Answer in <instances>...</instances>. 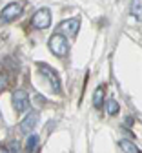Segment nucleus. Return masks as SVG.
Listing matches in <instances>:
<instances>
[{
  "label": "nucleus",
  "instance_id": "20e7f679",
  "mask_svg": "<svg viewBox=\"0 0 142 153\" xmlns=\"http://www.w3.org/2000/svg\"><path fill=\"white\" fill-rule=\"evenodd\" d=\"M40 73H42L46 79H48V82H49V86H51V89H53L55 93H60V91H62V86H60V79H58V75H57L49 66L40 64Z\"/></svg>",
  "mask_w": 142,
  "mask_h": 153
},
{
  "label": "nucleus",
  "instance_id": "9b49d317",
  "mask_svg": "<svg viewBox=\"0 0 142 153\" xmlns=\"http://www.w3.org/2000/svg\"><path fill=\"white\" fill-rule=\"evenodd\" d=\"M120 149L131 151V153H137V151H138V148H137L133 142H129V140H120Z\"/></svg>",
  "mask_w": 142,
  "mask_h": 153
},
{
  "label": "nucleus",
  "instance_id": "1a4fd4ad",
  "mask_svg": "<svg viewBox=\"0 0 142 153\" xmlns=\"http://www.w3.org/2000/svg\"><path fill=\"white\" fill-rule=\"evenodd\" d=\"M131 15L142 20V0H131Z\"/></svg>",
  "mask_w": 142,
  "mask_h": 153
},
{
  "label": "nucleus",
  "instance_id": "9d476101",
  "mask_svg": "<svg viewBox=\"0 0 142 153\" xmlns=\"http://www.w3.org/2000/svg\"><path fill=\"white\" fill-rule=\"evenodd\" d=\"M38 149V137L36 135H29L28 142H26V151H36Z\"/></svg>",
  "mask_w": 142,
  "mask_h": 153
},
{
  "label": "nucleus",
  "instance_id": "0eeeda50",
  "mask_svg": "<svg viewBox=\"0 0 142 153\" xmlns=\"http://www.w3.org/2000/svg\"><path fill=\"white\" fill-rule=\"evenodd\" d=\"M38 119H40L38 113H36V111H31L28 117H26L22 122H20V131L26 133V135H28V133H31V131L35 129V126L38 124Z\"/></svg>",
  "mask_w": 142,
  "mask_h": 153
},
{
  "label": "nucleus",
  "instance_id": "39448f33",
  "mask_svg": "<svg viewBox=\"0 0 142 153\" xmlns=\"http://www.w3.org/2000/svg\"><path fill=\"white\" fill-rule=\"evenodd\" d=\"M11 100H13V108L16 111H28L29 109V97H28V93L22 91V89L15 91L13 97H11Z\"/></svg>",
  "mask_w": 142,
  "mask_h": 153
},
{
  "label": "nucleus",
  "instance_id": "6e6552de",
  "mask_svg": "<svg viewBox=\"0 0 142 153\" xmlns=\"http://www.w3.org/2000/svg\"><path fill=\"white\" fill-rule=\"evenodd\" d=\"M102 104H104V88L100 86V88H97L95 93H93V106L98 109V108H102Z\"/></svg>",
  "mask_w": 142,
  "mask_h": 153
},
{
  "label": "nucleus",
  "instance_id": "f8f14e48",
  "mask_svg": "<svg viewBox=\"0 0 142 153\" xmlns=\"http://www.w3.org/2000/svg\"><path fill=\"white\" fill-rule=\"evenodd\" d=\"M106 111H108V115H115V113L118 111V104H117L113 99H109V100L106 102Z\"/></svg>",
  "mask_w": 142,
  "mask_h": 153
},
{
  "label": "nucleus",
  "instance_id": "7ed1b4c3",
  "mask_svg": "<svg viewBox=\"0 0 142 153\" xmlns=\"http://www.w3.org/2000/svg\"><path fill=\"white\" fill-rule=\"evenodd\" d=\"M31 24L36 27V29H44V27H49L51 24V11L49 9H38L33 18H31Z\"/></svg>",
  "mask_w": 142,
  "mask_h": 153
},
{
  "label": "nucleus",
  "instance_id": "423d86ee",
  "mask_svg": "<svg viewBox=\"0 0 142 153\" xmlns=\"http://www.w3.org/2000/svg\"><path fill=\"white\" fill-rule=\"evenodd\" d=\"M20 15H22V6L20 4H9L2 9V22L9 24V22L16 20Z\"/></svg>",
  "mask_w": 142,
  "mask_h": 153
},
{
  "label": "nucleus",
  "instance_id": "f257e3e1",
  "mask_svg": "<svg viewBox=\"0 0 142 153\" xmlns=\"http://www.w3.org/2000/svg\"><path fill=\"white\" fill-rule=\"evenodd\" d=\"M68 36L60 35V33H55L51 38H49V49L53 51V55L57 56H66L68 51H69V44L66 40Z\"/></svg>",
  "mask_w": 142,
  "mask_h": 153
},
{
  "label": "nucleus",
  "instance_id": "f03ea898",
  "mask_svg": "<svg viewBox=\"0 0 142 153\" xmlns=\"http://www.w3.org/2000/svg\"><path fill=\"white\" fill-rule=\"evenodd\" d=\"M78 27H80V20H78V18H69V20H64L62 24L58 26L57 33L64 35L68 38H75L77 33H78Z\"/></svg>",
  "mask_w": 142,
  "mask_h": 153
}]
</instances>
